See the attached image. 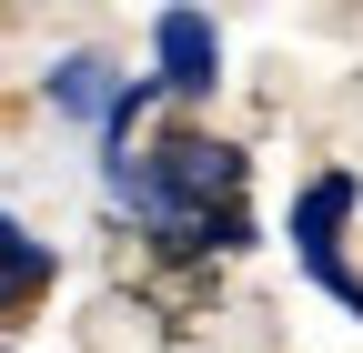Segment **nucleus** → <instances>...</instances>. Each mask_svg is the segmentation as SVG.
<instances>
[{
    "mask_svg": "<svg viewBox=\"0 0 363 353\" xmlns=\"http://www.w3.org/2000/svg\"><path fill=\"white\" fill-rule=\"evenodd\" d=\"M343 223H353V172H313L303 202H293V252H303L313 283L343 273Z\"/></svg>",
    "mask_w": 363,
    "mask_h": 353,
    "instance_id": "1",
    "label": "nucleus"
},
{
    "mask_svg": "<svg viewBox=\"0 0 363 353\" xmlns=\"http://www.w3.org/2000/svg\"><path fill=\"white\" fill-rule=\"evenodd\" d=\"M152 51H162V91H182V101H202L212 81H222V30H212V11H162V21H152Z\"/></svg>",
    "mask_w": 363,
    "mask_h": 353,
    "instance_id": "2",
    "label": "nucleus"
},
{
    "mask_svg": "<svg viewBox=\"0 0 363 353\" xmlns=\"http://www.w3.org/2000/svg\"><path fill=\"white\" fill-rule=\"evenodd\" d=\"M121 101H131V81L111 71V61H91V51H71V61H51V111H71V121H121Z\"/></svg>",
    "mask_w": 363,
    "mask_h": 353,
    "instance_id": "3",
    "label": "nucleus"
},
{
    "mask_svg": "<svg viewBox=\"0 0 363 353\" xmlns=\"http://www.w3.org/2000/svg\"><path fill=\"white\" fill-rule=\"evenodd\" d=\"M0 262H11V313H30V303H40V283H51V262H40V242H30L21 223H0Z\"/></svg>",
    "mask_w": 363,
    "mask_h": 353,
    "instance_id": "4",
    "label": "nucleus"
}]
</instances>
